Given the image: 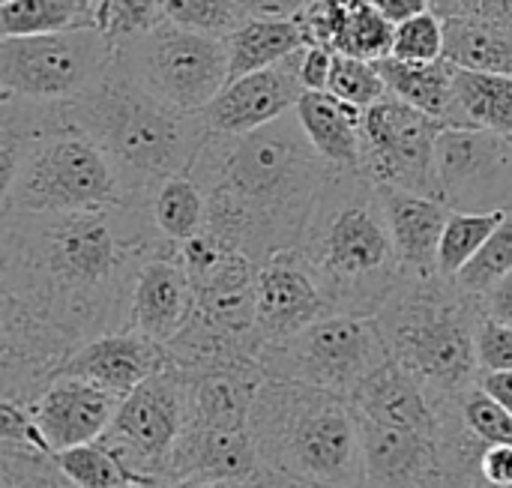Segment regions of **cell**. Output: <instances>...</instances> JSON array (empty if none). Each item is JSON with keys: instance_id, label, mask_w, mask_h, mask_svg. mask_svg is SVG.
<instances>
[{"instance_id": "1", "label": "cell", "mask_w": 512, "mask_h": 488, "mask_svg": "<svg viewBox=\"0 0 512 488\" xmlns=\"http://www.w3.org/2000/svg\"><path fill=\"white\" fill-rule=\"evenodd\" d=\"M165 249L174 246L156 234L144 201L96 213H0V306L48 327L75 354L129 330L135 276Z\"/></svg>"}, {"instance_id": "2", "label": "cell", "mask_w": 512, "mask_h": 488, "mask_svg": "<svg viewBox=\"0 0 512 488\" xmlns=\"http://www.w3.org/2000/svg\"><path fill=\"white\" fill-rule=\"evenodd\" d=\"M189 174L207 192V234L261 264L300 246L333 165L291 111L249 135H210Z\"/></svg>"}, {"instance_id": "3", "label": "cell", "mask_w": 512, "mask_h": 488, "mask_svg": "<svg viewBox=\"0 0 512 488\" xmlns=\"http://www.w3.org/2000/svg\"><path fill=\"white\" fill-rule=\"evenodd\" d=\"M333 315L375 318L405 279L378 186L333 168L297 246Z\"/></svg>"}, {"instance_id": "4", "label": "cell", "mask_w": 512, "mask_h": 488, "mask_svg": "<svg viewBox=\"0 0 512 488\" xmlns=\"http://www.w3.org/2000/svg\"><path fill=\"white\" fill-rule=\"evenodd\" d=\"M261 468L312 488H366L357 405L330 390L264 378L249 414Z\"/></svg>"}, {"instance_id": "5", "label": "cell", "mask_w": 512, "mask_h": 488, "mask_svg": "<svg viewBox=\"0 0 512 488\" xmlns=\"http://www.w3.org/2000/svg\"><path fill=\"white\" fill-rule=\"evenodd\" d=\"M69 117L114 162L126 201H144L162 180L189 174L210 138L201 111L162 102L120 60L90 93L69 102Z\"/></svg>"}, {"instance_id": "6", "label": "cell", "mask_w": 512, "mask_h": 488, "mask_svg": "<svg viewBox=\"0 0 512 488\" xmlns=\"http://www.w3.org/2000/svg\"><path fill=\"white\" fill-rule=\"evenodd\" d=\"M483 297L465 294L444 276H405L375 315L393 363L429 393L459 396L480 378L477 330Z\"/></svg>"}, {"instance_id": "7", "label": "cell", "mask_w": 512, "mask_h": 488, "mask_svg": "<svg viewBox=\"0 0 512 488\" xmlns=\"http://www.w3.org/2000/svg\"><path fill=\"white\" fill-rule=\"evenodd\" d=\"M120 204L126 189L114 162L75 123L0 162V213H96Z\"/></svg>"}, {"instance_id": "8", "label": "cell", "mask_w": 512, "mask_h": 488, "mask_svg": "<svg viewBox=\"0 0 512 488\" xmlns=\"http://www.w3.org/2000/svg\"><path fill=\"white\" fill-rule=\"evenodd\" d=\"M117 63V45L96 27L45 36H0V96L75 102Z\"/></svg>"}, {"instance_id": "9", "label": "cell", "mask_w": 512, "mask_h": 488, "mask_svg": "<svg viewBox=\"0 0 512 488\" xmlns=\"http://www.w3.org/2000/svg\"><path fill=\"white\" fill-rule=\"evenodd\" d=\"M390 360L378 321L360 315H327L288 342L261 351L267 378L303 381L345 399H354Z\"/></svg>"}, {"instance_id": "10", "label": "cell", "mask_w": 512, "mask_h": 488, "mask_svg": "<svg viewBox=\"0 0 512 488\" xmlns=\"http://www.w3.org/2000/svg\"><path fill=\"white\" fill-rule=\"evenodd\" d=\"M120 66L153 96L180 108L204 111L231 81L225 39L162 21L135 42L117 48Z\"/></svg>"}, {"instance_id": "11", "label": "cell", "mask_w": 512, "mask_h": 488, "mask_svg": "<svg viewBox=\"0 0 512 488\" xmlns=\"http://www.w3.org/2000/svg\"><path fill=\"white\" fill-rule=\"evenodd\" d=\"M192 423V384L174 363L123 396L108 432L99 438L132 474L168 483L171 456ZM171 486V483H168Z\"/></svg>"}, {"instance_id": "12", "label": "cell", "mask_w": 512, "mask_h": 488, "mask_svg": "<svg viewBox=\"0 0 512 488\" xmlns=\"http://www.w3.org/2000/svg\"><path fill=\"white\" fill-rule=\"evenodd\" d=\"M441 123L414 105L387 96L363 114V174L375 186H393L441 201L435 144Z\"/></svg>"}, {"instance_id": "13", "label": "cell", "mask_w": 512, "mask_h": 488, "mask_svg": "<svg viewBox=\"0 0 512 488\" xmlns=\"http://www.w3.org/2000/svg\"><path fill=\"white\" fill-rule=\"evenodd\" d=\"M441 201L459 213H512V141L507 135L444 126L435 144Z\"/></svg>"}, {"instance_id": "14", "label": "cell", "mask_w": 512, "mask_h": 488, "mask_svg": "<svg viewBox=\"0 0 512 488\" xmlns=\"http://www.w3.org/2000/svg\"><path fill=\"white\" fill-rule=\"evenodd\" d=\"M327 315H333V309L297 246L273 252L258 264L255 324L264 345L288 342Z\"/></svg>"}, {"instance_id": "15", "label": "cell", "mask_w": 512, "mask_h": 488, "mask_svg": "<svg viewBox=\"0 0 512 488\" xmlns=\"http://www.w3.org/2000/svg\"><path fill=\"white\" fill-rule=\"evenodd\" d=\"M366 488H471L453 468L444 438L363 420Z\"/></svg>"}, {"instance_id": "16", "label": "cell", "mask_w": 512, "mask_h": 488, "mask_svg": "<svg viewBox=\"0 0 512 488\" xmlns=\"http://www.w3.org/2000/svg\"><path fill=\"white\" fill-rule=\"evenodd\" d=\"M300 51L276 66L228 81L225 90L201 111L210 135H249L291 114L306 93L300 81Z\"/></svg>"}, {"instance_id": "17", "label": "cell", "mask_w": 512, "mask_h": 488, "mask_svg": "<svg viewBox=\"0 0 512 488\" xmlns=\"http://www.w3.org/2000/svg\"><path fill=\"white\" fill-rule=\"evenodd\" d=\"M120 396L84 381V378H72V375H57L33 405H27V411L33 414L51 456L81 447V444H93L99 441L117 408H120Z\"/></svg>"}, {"instance_id": "18", "label": "cell", "mask_w": 512, "mask_h": 488, "mask_svg": "<svg viewBox=\"0 0 512 488\" xmlns=\"http://www.w3.org/2000/svg\"><path fill=\"white\" fill-rule=\"evenodd\" d=\"M168 366H171L168 345L153 342L138 330H117L81 345L66 360L60 375L84 378L123 399L138 384H144L147 378L159 375Z\"/></svg>"}, {"instance_id": "19", "label": "cell", "mask_w": 512, "mask_h": 488, "mask_svg": "<svg viewBox=\"0 0 512 488\" xmlns=\"http://www.w3.org/2000/svg\"><path fill=\"white\" fill-rule=\"evenodd\" d=\"M195 312V288L177 255L165 249L150 255L132 285L129 300V330L150 336L153 342L168 345Z\"/></svg>"}, {"instance_id": "20", "label": "cell", "mask_w": 512, "mask_h": 488, "mask_svg": "<svg viewBox=\"0 0 512 488\" xmlns=\"http://www.w3.org/2000/svg\"><path fill=\"white\" fill-rule=\"evenodd\" d=\"M261 459L249 429H213L189 423L171 465L168 483H231L246 486L258 477Z\"/></svg>"}, {"instance_id": "21", "label": "cell", "mask_w": 512, "mask_h": 488, "mask_svg": "<svg viewBox=\"0 0 512 488\" xmlns=\"http://www.w3.org/2000/svg\"><path fill=\"white\" fill-rule=\"evenodd\" d=\"M351 402L363 420L444 438L450 396L429 393L408 369L393 360L375 378H369Z\"/></svg>"}, {"instance_id": "22", "label": "cell", "mask_w": 512, "mask_h": 488, "mask_svg": "<svg viewBox=\"0 0 512 488\" xmlns=\"http://www.w3.org/2000/svg\"><path fill=\"white\" fill-rule=\"evenodd\" d=\"M378 192L405 276H441L438 246L453 210L438 198L393 186H378Z\"/></svg>"}, {"instance_id": "23", "label": "cell", "mask_w": 512, "mask_h": 488, "mask_svg": "<svg viewBox=\"0 0 512 488\" xmlns=\"http://www.w3.org/2000/svg\"><path fill=\"white\" fill-rule=\"evenodd\" d=\"M294 114L312 147L333 168L363 174V108L333 93H303Z\"/></svg>"}, {"instance_id": "24", "label": "cell", "mask_w": 512, "mask_h": 488, "mask_svg": "<svg viewBox=\"0 0 512 488\" xmlns=\"http://www.w3.org/2000/svg\"><path fill=\"white\" fill-rule=\"evenodd\" d=\"M192 384V423L213 429H249V414L258 387L264 384L261 366L186 372Z\"/></svg>"}, {"instance_id": "25", "label": "cell", "mask_w": 512, "mask_h": 488, "mask_svg": "<svg viewBox=\"0 0 512 488\" xmlns=\"http://www.w3.org/2000/svg\"><path fill=\"white\" fill-rule=\"evenodd\" d=\"M378 66L387 78L390 96L435 117L441 126H459L456 66L450 60L441 57L435 63H405V60L387 57Z\"/></svg>"}, {"instance_id": "26", "label": "cell", "mask_w": 512, "mask_h": 488, "mask_svg": "<svg viewBox=\"0 0 512 488\" xmlns=\"http://www.w3.org/2000/svg\"><path fill=\"white\" fill-rule=\"evenodd\" d=\"M231 81L267 66H276L306 48L303 30L294 18H246L228 39Z\"/></svg>"}, {"instance_id": "27", "label": "cell", "mask_w": 512, "mask_h": 488, "mask_svg": "<svg viewBox=\"0 0 512 488\" xmlns=\"http://www.w3.org/2000/svg\"><path fill=\"white\" fill-rule=\"evenodd\" d=\"M444 60L459 69L512 75V30L471 15H450L444 18Z\"/></svg>"}, {"instance_id": "28", "label": "cell", "mask_w": 512, "mask_h": 488, "mask_svg": "<svg viewBox=\"0 0 512 488\" xmlns=\"http://www.w3.org/2000/svg\"><path fill=\"white\" fill-rule=\"evenodd\" d=\"M144 207L156 234L174 249L207 231V192L192 174H174L162 180L144 198Z\"/></svg>"}, {"instance_id": "29", "label": "cell", "mask_w": 512, "mask_h": 488, "mask_svg": "<svg viewBox=\"0 0 512 488\" xmlns=\"http://www.w3.org/2000/svg\"><path fill=\"white\" fill-rule=\"evenodd\" d=\"M459 126L489 129L512 138V75L456 66Z\"/></svg>"}, {"instance_id": "30", "label": "cell", "mask_w": 512, "mask_h": 488, "mask_svg": "<svg viewBox=\"0 0 512 488\" xmlns=\"http://www.w3.org/2000/svg\"><path fill=\"white\" fill-rule=\"evenodd\" d=\"M342 24L333 39L336 54L360 57L381 63L393 54V33L396 27L372 6V0H342Z\"/></svg>"}, {"instance_id": "31", "label": "cell", "mask_w": 512, "mask_h": 488, "mask_svg": "<svg viewBox=\"0 0 512 488\" xmlns=\"http://www.w3.org/2000/svg\"><path fill=\"white\" fill-rule=\"evenodd\" d=\"M96 24L78 0H9L0 3V36H45Z\"/></svg>"}, {"instance_id": "32", "label": "cell", "mask_w": 512, "mask_h": 488, "mask_svg": "<svg viewBox=\"0 0 512 488\" xmlns=\"http://www.w3.org/2000/svg\"><path fill=\"white\" fill-rule=\"evenodd\" d=\"M504 219H507V210H492V213L453 210L447 219L441 246H438V273L444 279H456Z\"/></svg>"}, {"instance_id": "33", "label": "cell", "mask_w": 512, "mask_h": 488, "mask_svg": "<svg viewBox=\"0 0 512 488\" xmlns=\"http://www.w3.org/2000/svg\"><path fill=\"white\" fill-rule=\"evenodd\" d=\"M54 462L63 471V477L75 488H126L135 486V483H159V480H144V477L132 474L99 441L54 453Z\"/></svg>"}, {"instance_id": "34", "label": "cell", "mask_w": 512, "mask_h": 488, "mask_svg": "<svg viewBox=\"0 0 512 488\" xmlns=\"http://www.w3.org/2000/svg\"><path fill=\"white\" fill-rule=\"evenodd\" d=\"M512 273V213L495 228V234L483 243V249L465 264V270L453 279L465 294L483 297L504 276Z\"/></svg>"}, {"instance_id": "35", "label": "cell", "mask_w": 512, "mask_h": 488, "mask_svg": "<svg viewBox=\"0 0 512 488\" xmlns=\"http://www.w3.org/2000/svg\"><path fill=\"white\" fill-rule=\"evenodd\" d=\"M96 27L120 48L141 39L165 21L162 0H99L93 9Z\"/></svg>"}, {"instance_id": "36", "label": "cell", "mask_w": 512, "mask_h": 488, "mask_svg": "<svg viewBox=\"0 0 512 488\" xmlns=\"http://www.w3.org/2000/svg\"><path fill=\"white\" fill-rule=\"evenodd\" d=\"M162 12L165 21L216 39H228L246 21L240 0H162Z\"/></svg>"}, {"instance_id": "37", "label": "cell", "mask_w": 512, "mask_h": 488, "mask_svg": "<svg viewBox=\"0 0 512 488\" xmlns=\"http://www.w3.org/2000/svg\"><path fill=\"white\" fill-rule=\"evenodd\" d=\"M333 96L357 105V108H372L381 99L390 96L387 78L381 72L378 63L372 60H360V57H348V54H336L333 60V78H330V90Z\"/></svg>"}, {"instance_id": "38", "label": "cell", "mask_w": 512, "mask_h": 488, "mask_svg": "<svg viewBox=\"0 0 512 488\" xmlns=\"http://www.w3.org/2000/svg\"><path fill=\"white\" fill-rule=\"evenodd\" d=\"M0 488H75L54 456L30 447L0 444Z\"/></svg>"}, {"instance_id": "39", "label": "cell", "mask_w": 512, "mask_h": 488, "mask_svg": "<svg viewBox=\"0 0 512 488\" xmlns=\"http://www.w3.org/2000/svg\"><path fill=\"white\" fill-rule=\"evenodd\" d=\"M405 63H435L444 57V15L435 9L405 21L393 33V54Z\"/></svg>"}, {"instance_id": "40", "label": "cell", "mask_w": 512, "mask_h": 488, "mask_svg": "<svg viewBox=\"0 0 512 488\" xmlns=\"http://www.w3.org/2000/svg\"><path fill=\"white\" fill-rule=\"evenodd\" d=\"M459 414L474 438L483 444H512V414H507L480 384L456 396Z\"/></svg>"}, {"instance_id": "41", "label": "cell", "mask_w": 512, "mask_h": 488, "mask_svg": "<svg viewBox=\"0 0 512 488\" xmlns=\"http://www.w3.org/2000/svg\"><path fill=\"white\" fill-rule=\"evenodd\" d=\"M480 372H512V327L483 315L477 330Z\"/></svg>"}, {"instance_id": "42", "label": "cell", "mask_w": 512, "mask_h": 488, "mask_svg": "<svg viewBox=\"0 0 512 488\" xmlns=\"http://www.w3.org/2000/svg\"><path fill=\"white\" fill-rule=\"evenodd\" d=\"M342 12H345V3L342 0H312L306 9H300L294 15V21L300 24L306 45L333 48L336 30L342 24Z\"/></svg>"}, {"instance_id": "43", "label": "cell", "mask_w": 512, "mask_h": 488, "mask_svg": "<svg viewBox=\"0 0 512 488\" xmlns=\"http://www.w3.org/2000/svg\"><path fill=\"white\" fill-rule=\"evenodd\" d=\"M432 9L444 18L471 15L512 30V0H432Z\"/></svg>"}, {"instance_id": "44", "label": "cell", "mask_w": 512, "mask_h": 488, "mask_svg": "<svg viewBox=\"0 0 512 488\" xmlns=\"http://www.w3.org/2000/svg\"><path fill=\"white\" fill-rule=\"evenodd\" d=\"M333 60L336 51L324 45H306L300 51V81L306 93H327L333 78Z\"/></svg>"}, {"instance_id": "45", "label": "cell", "mask_w": 512, "mask_h": 488, "mask_svg": "<svg viewBox=\"0 0 512 488\" xmlns=\"http://www.w3.org/2000/svg\"><path fill=\"white\" fill-rule=\"evenodd\" d=\"M246 18H294L312 0H240Z\"/></svg>"}, {"instance_id": "46", "label": "cell", "mask_w": 512, "mask_h": 488, "mask_svg": "<svg viewBox=\"0 0 512 488\" xmlns=\"http://www.w3.org/2000/svg\"><path fill=\"white\" fill-rule=\"evenodd\" d=\"M372 6H375L393 27H399V24H405V21L423 15V12H429V9H432V0H372Z\"/></svg>"}, {"instance_id": "47", "label": "cell", "mask_w": 512, "mask_h": 488, "mask_svg": "<svg viewBox=\"0 0 512 488\" xmlns=\"http://www.w3.org/2000/svg\"><path fill=\"white\" fill-rule=\"evenodd\" d=\"M483 309L489 318L512 327V273L504 276L489 294H483Z\"/></svg>"}, {"instance_id": "48", "label": "cell", "mask_w": 512, "mask_h": 488, "mask_svg": "<svg viewBox=\"0 0 512 488\" xmlns=\"http://www.w3.org/2000/svg\"><path fill=\"white\" fill-rule=\"evenodd\" d=\"M477 384L507 411L512 414V372H480Z\"/></svg>"}, {"instance_id": "49", "label": "cell", "mask_w": 512, "mask_h": 488, "mask_svg": "<svg viewBox=\"0 0 512 488\" xmlns=\"http://www.w3.org/2000/svg\"><path fill=\"white\" fill-rule=\"evenodd\" d=\"M243 488H312V486H303V483H294V480H288V477H279V474H270V471H258V477H252L249 483Z\"/></svg>"}, {"instance_id": "50", "label": "cell", "mask_w": 512, "mask_h": 488, "mask_svg": "<svg viewBox=\"0 0 512 488\" xmlns=\"http://www.w3.org/2000/svg\"><path fill=\"white\" fill-rule=\"evenodd\" d=\"M171 488H243V486H231V483H174Z\"/></svg>"}, {"instance_id": "51", "label": "cell", "mask_w": 512, "mask_h": 488, "mask_svg": "<svg viewBox=\"0 0 512 488\" xmlns=\"http://www.w3.org/2000/svg\"><path fill=\"white\" fill-rule=\"evenodd\" d=\"M126 488H171L168 483H135V486H126Z\"/></svg>"}, {"instance_id": "52", "label": "cell", "mask_w": 512, "mask_h": 488, "mask_svg": "<svg viewBox=\"0 0 512 488\" xmlns=\"http://www.w3.org/2000/svg\"><path fill=\"white\" fill-rule=\"evenodd\" d=\"M78 3H81V6H84L90 15H93V9H96V3H99V0H78Z\"/></svg>"}, {"instance_id": "53", "label": "cell", "mask_w": 512, "mask_h": 488, "mask_svg": "<svg viewBox=\"0 0 512 488\" xmlns=\"http://www.w3.org/2000/svg\"><path fill=\"white\" fill-rule=\"evenodd\" d=\"M471 488H489V486H483V483H474V486Z\"/></svg>"}, {"instance_id": "54", "label": "cell", "mask_w": 512, "mask_h": 488, "mask_svg": "<svg viewBox=\"0 0 512 488\" xmlns=\"http://www.w3.org/2000/svg\"><path fill=\"white\" fill-rule=\"evenodd\" d=\"M0 3H9V0H0Z\"/></svg>"}, {"instance_id": "55", "label": "cell", "mask_w": 512, "mask_h": 488, "mask_svg": "<svg viewBox=\"0 0 512 488\" xmlns=\"http://www.w3.org/2000/svg\"><path fill=\"white\" fill-rule=\"evenodd\" d=\"M510 141H512V138H510Z\"/></svg>"}]
</instances>
